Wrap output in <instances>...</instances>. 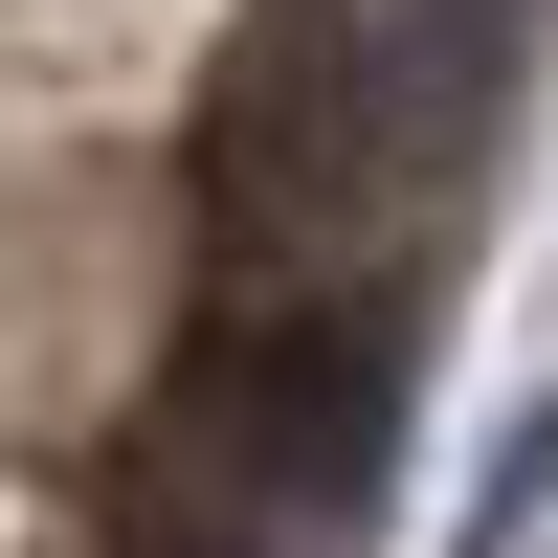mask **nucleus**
<instances>
[{
  "label": "nucleus",
  "mask_w": 558,
  "mask_h": 558,
  "mask_svg": "<svg viewBox=\"0 0 558 558\" xmlns=\"http://www.w3.org/2000/svg\"><path fill=\"white\" fill-rule=\"evenodd\" d=\"M425 89L380 68V23L357 0H246L202 68V223L246 291H313V268H357L402 223V179H425Z\"/></svg>",
  "instance_id": "f257e3e1"
},
{
  "label": "nucleus",
  "mask_w": 558,
  "mask_h": 558,
  "mask_svg": "<svg viewBox=\"0 0 558 558\" xmlns=\"http://www.w3.org/2000/svg\"><path fill=\"white\" fill-rule=\"evenodd\" d=\"M380 425H402V313L357 291V268H313V291L223 313V357H202V447H223L246 492L357 514V492H380Z\"/></svg>",
  "instance_id": "f03ea898"
},
{
  "label": "nucleus",
  "mask_w": 558,
  "mask_h": 558,
  "mask_svg": "<svg viewBox=\"0 0 558 558\" xmlns=\"http://www.w3.org/2000/svg\"><path fill=\"white\" fill-rule=\"evenodd\" d=\"M536 492H558V402L492 447V492H470V536H447V558H514V536H536Z\"/></svg>",
  "instance_id": "7ed1b4c3"
}]
</instances>
